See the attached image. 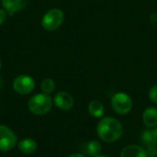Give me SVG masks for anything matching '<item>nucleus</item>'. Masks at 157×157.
<instances>
[{"instance_id": "obj_1", "label": "nucleus", "mask_w": 157, "mask_h": 157, "mask_svg": "<svg viewBox=\"0 0 157 157\" xmlns=\"http://www.w3.org/2000/svg\"><path fill=\"white\" fill-rule=\"evenodd\" d=\"M97 133L106 143H114L121 139L123 134V128L121 122L110 117L103 118L98 124Z\"/></svg>"}, {"instance_id": "obj_2", "label": "nucleus", "mask_w": 157, "mask_h": 157, "mask_svg": "<svg viewBox=\"0 0 157 157\" xmlns=\"http://www.w3.org/2000/svg\"><path fill=\"white\" fill-rule=\"evenodd\" d=\"M52 99L50 94L47 93H37L30 97L28 102V108L29 110L36 115V116H42L49 113L52 107Z\"/></svg>"}, {"instance_id": "obj_3", "label": "nucleus", "mask_w": 157, "mask_h": 157, "mask_svg": "<svg viewBox=\"0 0 157 157\" xmlns=\"http://www.w3.org/2000/svg\"><path fill=\"white\" fill-rule=\"evenodd\" d=\"M64 20V13L59 8L48 10L41 19V26L48 31H53L61 27Z\"/></svg>"}, {"instance_id": "obj_4", "label": "nucleus", "mask_w": 157, "mask_h": 157, "mask_svg": "<svg viewBox=\"0 0 157 157\" xmlns=\"http://www.w3.org/2000/svg\"><path fill=\"white\" fill-rule=\"evenodd\" d=\"M110 105L112 109L119 115H127L132 109V100L129 94L123 92L115 93L111 97Z\"/></svg>"}, {"instance_id": "obj_5", "label": "nucleus", "mask_w": 157, "mask_h": 157, "mask_svg": "<svg viewBox=\"0 0 157 157\" xmlns=\"http://www.w3.org/2000/svg\"><path fill=\"white\" fill-rule=\"evenodd\" d=\"M13 90L21 95H26L33 92L35 88L34 79L29 75L22 74L17 76L12 82Z\"/></svg>"}, {"instance_id": "obj_6", "label": "nucleus", "mask_w": 157, "mask_h": 157, "mask_svg": "<svg viewBox=\"0 0 157 157\" xmlns=\"http://www.w3.org/2000/svg\"><path fill=\"white\" fill-rule=\"evenodd\" d=\"M17 137L12 130L5 125H0V151L8 152L16 146Z\"/></svg>"}, {"instance_id": "obj_7", "label": "nucleus", "mask_w": 157, "mask_h": 157, "mask_svg": "<svg viewBox=\"0 0 157 157\" xmlns=\"http://www.w3.org/2000/svg\"><path fill=\"white\" fill-rule=\"evenodd\" d=\"M53 103L57 108L63 111H68L73 108L75 105V100L69 93L60 91L54 95Z\"/></svg>"}, {"instance_id": "obj_8", "label": "nucleus", "mask_w": 157, "mask_h": 157, "mask_svg": "<svg viewBox=\"0 0 157 157\" xmlns=\"http://www.w3.org/2000/svg\"><path fill=\"white\" fill-rule=\"evenodd\" d=\"M1 4L7 14L12 15L24 8L26 0H1Z\"/></svg>"}, {"instance_id": "obj_9", "label": "nucleus", "mask_w": 157, "mask_h": 157, "mask_svg": "<svg viewBox=\"0 0 157 157\" xmlns=\"http://www.w3.org/2000/svg\"><path fill=\"white\" fill-rule=\"evenodd\" d=\"M143 121L148 128H155L157 126V108L148 107L143 113Z\"/></svg>"}, {"instance_id": "obj_10", "label": "nucleus", "mask_w": 157, "mask_h": 157, "mask_svg": "<svg viewBox=\"0 0 157 157\" xmlns=\"http://www.w3.org/2000/svg\"><path fill=\"white\" fill-rule=\"evenodd\" d=\"M120 157H147L145 150L138 145L126 146L121 153Z\"/></svg>"}, {"instance_id": "obj_11", "label": "nucleus", "mask_w": 157, "mask_h": 157, "mask_svg": "<svg viewBox=\"0 0 157 157\" xmlns=\"http://www.w3.org/2000/svg\"><path fill=\"white\" fill-rule=\"evenodd\" d=\"M17 147L21 153H23L25 155H31L37 150L38 145H37V143L33 139L26 138V139L22 140L21 142H19Z\"/></svg>"}, {"instance_id": "obj_12", "label": "nucleus", "mask_w": 157, "mask_h": 157, "mask_svg": "<svg viewBox=\"0 0 157 157\" xmlns=\"http://www.w3.org/2000/svg\"><path fill=\"white\" fill-rule=\"evenodd\" d=\"M142 142L147 145L157 146V128H150L142 133Z\"/></svg>"}, {"instance_id": "obj_13", "label": "nucleus", "mask_w": 157, "mask_h": 157, "mask_svg": "<svg viewBox=\"0 0 157 157\" xmlns=\"http://www.w3.org/2000/svg\"><path fill=\"white\" fill-rule=\"evenodd\" d=\"M87 110H88V113L92 117L97 118H102L104 115V112H105V108H104L103 104L98 100L91 101L88 105Z\"/></svg>"}, {"instance_id": "obj_14", "label": "nucleus", "mask_w": 157, "mask_h": 157, "mask_svg": "<svg viewBox=\"0 0 157 157\" xmlns=\"http://www.w3.org/2000/svg\"><path fill=\"white\" fill-rule=\"evenodd\" d=\"M55 88H56V83H55L54 80H52L51 78L44 79L40 83V89H41L42 93H47V94H51L52 93H53Z\"/></svg>"}, {"instance_id": "obj_15", "label": "nucleus", "mask_w": 157, "mask_h": 157, "mask_svg": "<svg viewBox=\"0 0 157 157\" xmlns=\"http://www.w3.org/2000/svg\"><path fill=\"white\" fill-rule=\"evenodd\" d=\"M86 153L91 156H97L101 153V145L97 141H91L86 144Z\"/></svg>"}, {"instance_id": "obj_16", "label": "nucleus", "mask_w": 157, "mask_h": 157, "mask_svg": "<svg viewBox=\"0 0 157 157\" xmlns=\"http://www.w3.org/2000/svg\"><path fill=\"white\" fill-rule=\"evenodd\" d=\"M149 99L157 105V85H154L150 88L149 93H148Z\"/></svg>"}, {"instance_id": "obj_17", "label": "nucleus", "mask_w": 157, "mask_h": 157, "mask_svg": "<svg viewBox=\"0 0 157 157\" xmlns=\"http://www.w3.org/2000/svg\"><path fill=\"white\" fill-rule=\"evenodd\" d=\"M145 154L147 157H156L157 156V147L155 145L148 146L145 150Z\"/></svg>"}, {"instance_id": "obj_18", "label": "nucleus", "mask_w": 157, "mask_h": 157, "mask_svg": "<svg viewBox=\"0 0 157 157\" xmlns=\"http://www.w3.org/2000/svg\"><path fill=\"white\" fill-rule=\"evenodd\" d=\"M6 16H7V12L4 8H0V26L3 25L6 20Z\"/></svg>"}, {"instance_id": "obj_19", "label": "nucleus", "mask_w": 157, "mask_h": 157, "mask_svg": "<svg viewBox=\"0 0 157 157\" xmlns=\"http://www.w3.org/2000/svg\"><path fill=\"white\" fill-rule=\"evenodd\" d=\"M68 157H86L84 155H81V154H74V155H71L70 156Z\"/></svg>"}, {"instance_id": "obj_20", "label": "nucleus", "mask_w": 157, "mask_h": 157, "mask_svg": "<svg viewBox=\"0 0 157 157\" xmlns=\"http://www.w3.org/2000/svg\"><path fill=\"white\" fill-rule=\"evenodd\" d=\"M2 85H3V81H2V78L0 77V89H1V87H2Z\"/></svg>"}, {"instance_id": "obj_21", "label": "nucleus", "mask_w": 157, "mask_h": 157, "mask_svg": "<svg viewBox=\"0 0 157 157\" xmlns=\"http://www.w3.org/2000/svg\"><path fill=\"white\" fill-rule=\"evenodd\" d=\"M94 157H109V156H107V155H97V156H94Z\"/></svg>"}, {"instance_id": "obj_22", "label": "nucleus", "mask_w": 157, "mask_h": 157, "mask_svg": "<svg viewBox=\"0 0 157 157\" xmlns=\"http://www.w3.org/2000/svg\"><path fill=\"white\" fill-rule=\"evenodd\" d=\"M1 67H2V63H1V59H0V69H1Z\"/></svg>"}]
</instances>
